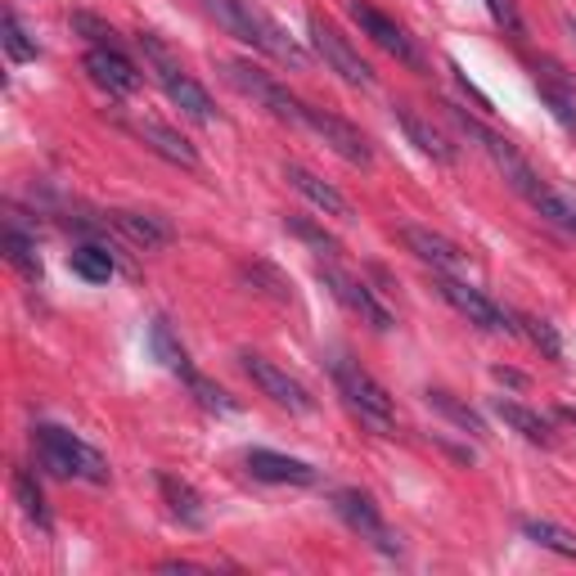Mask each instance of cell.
<instances>
[{
    "label": "cell",
    "instance_id": "6da1fadb",
    "mask_svg": "<svg viewBox=\"0 0 576 576\" xmlns=\"http://www.w3.org/2000/svg\"><path fill=\"white\" fill-rule=\"evenodd\" d=\"M199 5H203L212 18H217L230 37L248 41L253 50H261V54H270V59H280V64H293V68L307 64L302 46H297L266 10H257L253 0H199Z\"/></svg>",
    "mask_w": 576,
    "mask_h": 576
},
{
    "label": "cell",
    "instance_id": "7a4b0ae2",
    "mask_svg": "<svg viewBox=\"0 0 576 576\" xmlns=\"http://www.w3.org/2000/svg\"><path fill=\"white\" fill-rule=\"evenodd\" d=\"M329 370H333V383H338V392H343V401L351 406V414L366 423V428H374L379 437L397 433V406H392L387 387L370 370H360L351 356H333Z\"/></svg>",
    "mask_w": 576,
    "mask_h": 576
},
{
    "label": "cell",
    "instance_id": "3957f363",
    "mask_svg": "<svg viewBox=\"0 0 576 576\" xmlns=\"http://www.w3.org/2000/svg\"><path fill=\"white\" fill-rule=\"evenodd\" d=\"M33 446H37V460L54 477H81V482H95V487H104V482H108V460L95 446H86L81 437H73L68 428L37 423V428H33Z\"/></svg>",
    "mask_w": 576,
    "mask_h": 576
},
{
    "label": "cell",
    "instance_id": "277c9868",
    "mask_svg": "<svg viewBox=\"0 0 576 576\" xmlns=\"http://www.w3.org/2000/svg\"><path fill=\"white\" fill-rule=\"evenodd\" d=\"M140 50H144V59H149V64H154V77L163 81V90H167V100L180 108V113H185V117H194V123H203V127H212V123H217V104H212V95H207V90L185 73V68H180L176 64V59H171V50L154 37V33H144L140 37Z\"/></svg>",
    "mask_w": 576,
    "mask_h": 576
},
{
    "label": "cell",
    "instance_id": "5b68a950",
    "mask_svg": "<svg viewBox=\"0 0 576 576\" xmlns=\"http://www.w3.org/2000/svg\"><path fill=\"white\" fill-rule=\"evenodd\" d=\"M446 108H450V117H455V123H460V131H464V136H473L482 149H487V158L496 163V171H500V176L509 180V185H513V190H519V194L532 203V194L540 190V176L532 171V163H527V158H523L519 149H513L504 136L487 131V127H482L477 117H469L464 108H455V104H446Z\"/></svg>",
    "mask_w": 576,
    "mask_h": 576
},
{
    "label": "cell",
    "instance_id": "8992f818",
    "mask_svg": "<svg viewBox=\"0 0 576 576\" xmlns=\"http://www.w3.org/2000/svg\"><path fill=\"white\" fill-rule=\"evenodd\" d=\"M226 77L230 86H239L248 100H257L270 117H280V123H293V127H307V104H302L297 95H289V86H280L276 77H266L261 68L244 64V59H230L226 64Z\"/></svg>",
    "mask_w": 576,
    "mask_h": 576
},
{
    "label": "cell",
    "instance_id": "52a82bcc",
    "mask_svg": "<svg viewBox=\"0 0 576 576\" xmlns=\"http://www.w3.org/2000/svg\"><path fill=\"white\" fill-rule=\"evenodd\" d=\"M239 366H244V374L253 379V387L261 392V397H270L280 410H289V414H311V410H316L311 392L302 387L289 370H280L276 360H266V356H257V351H239Z\"/></svg>",
    "mask_w": 576,
    "mask_h": 576
},
{
    "label": "cell",
    "instance_id": "ba28073f",
    "mask_svg": "<svg viewBox=\"0 0 576 576\" xmlns=\"http://www.w3.org/2000/svg\"><path fill=\"white\" fill-rule=\"evenodd\" d=\"M307 33H311L316 54H320L324 64H329L333 73H338L347 86H356V90H370V86H374V68L347 46V37H343L333 23H324L320 14H311V18H307Z\"/></svg>",
    "mask_w": 576,
    "mask_h": 576
},
{
    "label": "cell",
    "instance_id": "9c48e42d",
    "mask_svg": "<svg viewBox=\"0 0 576 576\" xmlns=\"http://www.w3.org/2000/svg\"><path fill=\"white\" fill-rule=\"evenodd\" d=\"M433 284H437V293H441L469 324L487 329V333H519V324H513V316H509L504 307H496L487 293L473 289V284H464L460 276H433Z\"/></svg>",
    "mask_w": 576,
    "mask_h": 576
},
{
    "label": "cell",
    "instance_id": "30bf717a",
    "mask_svg": "<svg viewBox=\"0 0 576 576\" xmlns=\"http://www.w3.org/2000/svg\"><path fill=\"white\" fill-rule=\"evenodd\" d=\"M351 23L360 27V33H366L379 50H387L392 59H397V64H406V68H414V73H423L428 64H423V54H419V46L406 37V27L401 23H392L383 10H374V5H366V0H351Z\"/></svg>",
    "mask_w": 576,
    "mask_h": 576
},
{
    "label": "cell",
    "instance_id": "8fae6325",
    "mask_svg": "<svg viewBox=\"0 0 576 576\" xmlns=\"http://www.w3.org/2000/svg\"><path fill=\"white\" fill-rule=\"evenodd\" d=\"M320 280H324V289L343 302V307L351 311V316H360L374 333H387L392 324H397V316H392L383 302L374 297V289L366 284V280H356V276H347V270H338V266H320Z\"/></svg>",
    "mask_w": 576,
    "mask_h": 576
},
{
    "label": "cell",
    "instance_id": "7c38bea8",
    "mask_svg": "<svg viewBox=\"0 0 576 576\" xmlns=\"http://www.w3.org/2000/svg\"><path fill=\"white\" fill-rule=\"evenodd\" d=\"M333 513L360 536V540H370V545H379L383 554H401V545H397V536L387 532V523H383V513H379V504L366 496V491H338L333 496Z\"/></svg>",
    "mask_w": 576,
    "mask_h": 576
},
{
    "label": "cell",
    "instance_id": "4fadbf2b",
    "mask_svg": "<svg viewBox=\"0 0 576 576\" xmlns=\"http://www.w3.org/2000/svg\"><path fill=\"white\" fill-rule=\"evenodd\" d=\"M307 127H311L343 163H351V167H370V163H374L370 140L360 136L351 123H343L338 113H324V108H311V104H307Z\"/></svg>",
    "mask_w": 576,
    "mask_h": 576
},
{
    "label": "cell",
    "instance_id": "5bb4252c",
    "mask_svg": "<svg viewBox=\"0 0 576 576\" xmlns=\"http://www.w3.org/2000/svg\"><path fill=\"white\" fill-rule=\"evenodd\" d=\"M401 244H406L423 266H433V276H460V270H464V253H460V244H450V239L437 234V230L401 226Z\"/></svg>",
    "mask_w": 576,
    "mask_h": 576
},
{
    "label": "cell",
    "instance_id": "9a60e30c",
    "mask_svg": "<svg viewBox=\"0 0 576 576\" xmlns=\"http://www.w3.org/2000/svg\"><path fill=\"white\" fill-rule=\"evenodd\" d=\"M248 473L257 482H276V487H311L320 477L307 460H293V455L280 450H248Z\"/></svg>",
    "mask_w": 576,
    "mask_h": 576
},
{
    "label": "cell",
    "instance_id": "2e32d148",
    "mask_svg": "<svg viewBox=\"0 0 576 576\" xmlns=\"http://www.w3.org/2000/svg\"><path fill=\"white\" fill-rule=\"evenodd\" d=\"M86 73L100 90H108V95H131V90H140V73L123 50H90Z\"/></svg>",
    "mask_w": 576,
    "mask_h": 576
},
{
    "label": "cell",
    "instance_id": "e0dca14e",
    "mask_svg": "<svg viewBox=\"0 0 576 576\" xmlns=\"http://www.w3.org/2000/svg\"><path fill=\"white\" fill-rule=\"evenodd\" d=\"M284 180H289V185H293L302 199H307V203H316V207L324 212V217H338V221H351V217H356V212H351V203H347L338 190H333L329 180H320L316 171H307V167L289 163V167H284Z\"/></svg>",
    "mask_w": 576,
    "mask_h": 576
},
{
    "label": "cell",
    "instance_id": "ac0fdd59",
    "mask_svg": "<svg viewBox=\"0 0 576 576\" xmlns=\"http://www.w3.org/2000/svg\"><path fill=\"white\" fill-rule=\"evenodd\" d=\"M397 123H401V131H406V140L419 149V154H428L433 163H441V167H455V144L428 123V117H419L410 104H397Z\"/></svg>",
    "mask_w": 576,
    "mask_h": 576
},
{
    "label": "cell",
    "instance_id": "d6986e66",
    "mask_svg": "<svg viewBox=\"0 0 576 576\" xmlns=\"http://www.w3.org/2000/svg\"><path fill=\"white\" fill-rule=\"evenodd\" d=\"M113 226L123 230L136 248L154 253V248H167L176 239V226L167 217H158V212H113Z\"/></svg>",
    "mask_w": 576,
    "mask_h": 576
},
{
    "label": "cell",
    "instance_id": "ffe728a7",
    "mask_svg": "<svg viewBox=\"0 0 576 576\" xmlns=\"http://www.w3.org/2000/svg\"><path fill=\"white\" fill-rule=\"evenodd\" d=\"M136 136L154 149L158 158H167V163H176V167H185V171H194L199 167V149L180 136V131H171V127H163V123H154V117H144V123H136Z\"/></svg>",
    "mask_w": 576,
    "mask_h": 576
},
{
    "label": "cell",
    "instance_id": "44dd1931",
    "mask_svg": "<svg viewBox=\"0 0 576 576\" xmlns=\"http://www.w3.org/2000/svg\"><path fill=\"white\" fill-rule=\"evenodd\" d=\"M158 491L171 509V519H180L185 527H203L207 523V509H203V496L190 487L185 477H176V473H158Z\"/></svg>",
    "mask_w": 576,
    "mask_h": 576
},
{
    "label": "cell",
    "instance_id": "7402d4cb",
    "mask_svg": "<svg viewBox=\"0 0 576 576\" xmlns=\"http://www.w3.org/2000/svg\"><path fill=\"white\" fill-rule=\"evenodd\" d=\"M239 280H244L253 293L270 297V302H280V307H289L293 302V284L284 270H276L270 261H239Z\"/></svg>",
    "mask_w": 576,
    "mask_h": 576
},
{
    "label": "cell",
    "instance_id": "603a6c76",
    "mask_svg": "<svg viewBox=\"0 0 576 576\" xmlns=\"http://www.w3.org/2000/svg\"><path fill=\"white\" fill-rule=\"evenodd\" d=\"M496 414H500L523 441H532V446H554L550 419H540L536 410H527V406H519V401H496Z\"/></svg>",
    "mask_w": 576,
    "mask_h": 576
},
{
    "label": "cell",
    "instance_id": "cb8c5ba5",
    "mask_svg": "<svg viewBox=\"0 0 576 576\" xmlns=\"http://www.w3.org/2000/svg\"><path fill=\"white\" fill-rule=\"evenodd\" d=\"M428 406H433L441 419H450L460 433H469V437H482V433H487V423L477 419V410H469L460 397H450L446 387H428Z\"/></svg>",
    "mask_w": 576,
    "mask_h": 576
},
{
    "label": "cell",
    "instance_id": "d4e9b609",
    "mask_svg": "<svg viewBox=\"0 0 576 576\" xmlns=\"http://www.w3.org/2000/svg\"><path fill=\"white\" fill-rule=\"evenodd\" d=\"M68 266H73V276H81L86 284H108V280H113V257H108V248H100V244L73 248V253H68Z\"/></svg>",
    "mask_w": 576,
    "mask_h": 576
},
{
    "label": "cell",
    "instance_id": "484cf974",
    "mask_svg": "<svg viewBox=\"0 0 576 576\" xmlns=\"http://www.w3.org/2000/svg\"><path fill=\"white\" fill-rule=\"evenodd\" d=\"M523 536L536 540L540 550H554L563 559H576V532L559 527V523H545V519H523Z\"/></svg>",
    "mask_w": 576,
    "mask_h": 576
},
{
    "label": "cell",
    "instance_id": "4316f807",
    "mask_svg": "<svg viewBox=\"0 0 576 576\" xmlns=\"http://www.w3.org/2000/svg\"><path fill=\"white\" fill-rule=\"evenodd\" d=\"M532 207L540 212V217H545V221H554L559 230L576 234V199H567V194L550 190V185H540V190L532 194Z\"/></svg>",
    "mask_w": 576,
    "mask_h": 576
},
{
    "label": "cell",
    "instance_id": "83f0119b",
    "mask_svg": "<svg viewBox=\"0 0 576 576\" xmlns=\"http://www.w3.org/2000/svg\"><path fill=\"white\" fill-rule=\"evenodd\" d=\"M14 496H18V509L33 519L37 527H50V513H46V500H41V487H37V477L27 473V469H14Z\"/></svg>",
    "mask_w": 576,
    "mask_h": 576
},
{
    "label": "cell",
    "instance_id": "f1b7e54d",
    "mask_svg": "<svg viewBox=\"0 0 576 576\" xmlns=\"http://www.w3.org/2000/svg\"><path fill=\"white\" fill-rule=\"evenodd\" d=\"M149 343H154V351H158V360L167 370H176V374H190V360H185V347H180L176 338H171V329H167V320H154L149 324Z\"/></svg>",
    "mask_w": 576,
    "mask_h": 576
},
{
    "label": "cell",
    "instance_id": "f546056e",
    "mask_svg": "<svg viewBox=\"0 0 576 576\" xmlns=\"http://www.w3.org/2000/svg\"><path fill=\"white\" fill-rule=\"evenodd\" d=\"M0 41H5V54L14 59V64H33V59L41 54V50H37V41L23 33L18 14H5V18H0Z\"/></svg>",
    "mask_w": 576,
    "mask_h": 576
},
{
    "label": "cell",
    "instance_id": "4dcf8cb0",
    "mask_svg": "<svg viewBox=\"0 0 576 576\" xmlns=\"http://www.w3.org/2000/svg\"><path fill=\"white\" fill-rule=\"evenodd\" d=\"M284 226H289V234H297L302 244H311L316 253H324V257H338V239H333L324 226H316L311 217H297V212H289V217H284Z\"/></svg>",
    "mask_w": 576,
    "mask_h": 576
},
{
    "label": "cell",
    "instance_id": "1f68e13d",
    "mask_svg": "<svg viewBox=\"0 0 576 576\" xmlns=\"http://www.w3.org/2000/svg\"><path fill=\"white\" fill-rule=\"evenodd\" d=\"M5 257L23 270V276L27 280H41V257H37V244H33V239H27L23 230H5Z\"/></svg>",
    "mask_w": 576,
    "mask_h": 576
},
{
    "label": "cell",
    "instance_id": "d6a6232c",
    "mask_svg": "<svg viewBox=\"0 0 576 576\" xmlns=\"http://www.w3.org/2000/svg\"><path fill=\"white\" fill-rule=\"evenodd\" d=\"M519 333H527L532 338V347H540L550 360H559L563 356V343H559V333H554V324L550 320H536V316H519Z\"/></svg>",
    "mask_w": 576,
    "mask_h": 576
},
{
    "label": "cell",
    "instance_id": "836d02e7",
    "mask_svg": "<svg viewBox=\"0 0 576 576\" xmlns=\"http://www.w3.org/2000/svg\"><path fill=\"white\" fill-rule=\"evenodd\" d=\"M68 23H73V33H81L95 50H117V33H113L104 18H95V14H73Z\"/></svg>",
    "mask_w": 576,
    "mask_h": 576
},
{
    "label": "cell",
    "instance_id": "e575fe53",
    "mask_svg": "<svg viewBox=\"0 0 576 576\" xmlns=\"http://www.w3.org/2000/svg\"><path fill=\"white\" fill-rule=\"evenodd\" d=\"M540 100L550 104V113L559 117V127H563L567 136H576V100L567 95V90H559V86H550V81H540Z\"/></svg>",
    "mask_w": 576,
    "mask_h": 576
},
{
    "label": "cell",
    "instance_id": "d590c367",
    "mask_svg": "<svg viewBox=\"0 0 576 576\" xmlns=\"http://www.w3.org/2000/svg\"><path fill=\"white\" fill-rule=\"evenodd\" d=\"M185 383H190V392L199 397V406H207V410H221V414H230V410H234V401L226 397V392H221L217 383H207L203 374H194V370H190V374H185Z\"/></svg>",
    "mask_w": 576,
    "mask_h": 576
},
{
    "label": "cell",
    "instance_id": "8d00e7d4",
    "mask_svg": "<svg viewBox=\"0 0 576 576\" xmlns=\"http://www.w3.org/2000/svg\"><path fill=\"white\" fill-rule=\"evenodd\" d=\"M487 10H491V18L500 27H509V33H523V14H519V5H513V0H487Z\"/></svg>",
    "mask_w": 576,
    "mask_h": 576
},
{
    "label": "cell",
    "instance_id": "74e56055",
    "mask_svg": "<svg viewBox=\"0 0 576 576\" xmlns=\"http://www.w3.org/2000/svg\"><path fill=\"white\" fill-rule=\"evenodd\" d=\"M567 27H572V33H576V18H567Z\"/></svg>",
    "mask_w": 576,
    "mask_h": 576
}]
</instances>
